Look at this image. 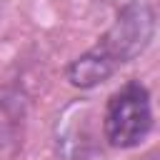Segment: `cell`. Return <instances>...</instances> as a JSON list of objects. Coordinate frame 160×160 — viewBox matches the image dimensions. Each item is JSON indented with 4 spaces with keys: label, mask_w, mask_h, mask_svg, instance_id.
Listing matches in <instances>:
<instances>
[{
    "label": "cell",
    "mask_w": 160,
    "mask_h": 160,
    "mask_svg": "<svg viewBox=\"0 0 160 160\" xmlns=\"http://www.w3.org/2000/svg\"><path fill=\"white\" fill-rule=\"evenodd\" d=\"M105 138L112 148H135L140 145L150 128V95L140 82H125L118 92L110 95L105 108Z\"/></svg>",
    "instance_id": "cell-1"
},
{
    "label": "cell",
    "mask_w": 160,
    "mask_h": 160,
    "mask_svg": "<svg viewBox=\"0 0 160 160\" xmlns=\"http://www.w3.org/2000/svg\"><path fill=\"white\" fill-rule=\"evenodd\" d=\"M115 72V68L92 48L85 55H80L70 68H68V80L75 88H95L98 82L108 80Z\"/></svg>",
    "instance_id": "cell-3"
},
{
    "label": "cell",
    "mask_w": 160,
    "mask_h": 160,
    "mask_svg": "<svg viewBox=\"0 0 160 160\" xmlns=\"http://www.w3.org/2000/svg\"><path fill=\"white\" fill-rule=\"evenodd\" d=\"M150 35H152L150 10L145 5H140V2H132L118 15L115 25L105 32V38L95 45V50L112 68H118V65L128 62L130 58H135L148 45Z\"/></svg>",
    "instance_id": "cell-2"
}]
</instances>
